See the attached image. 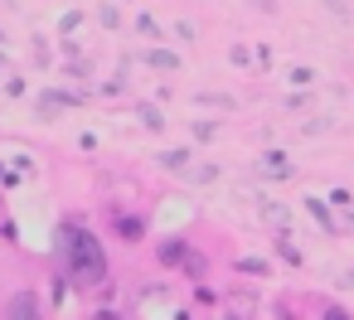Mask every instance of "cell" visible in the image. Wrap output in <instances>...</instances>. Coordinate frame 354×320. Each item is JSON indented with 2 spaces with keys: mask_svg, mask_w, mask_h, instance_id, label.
Returning <instances> with one entry per match:
<instances>
[{
  "mask_svg": "<svg viewBox=\"0 0 354 320\" xmlns=\"http://www.w3.org/2000/svg\"><path fill=\"white\" fill-rule=\"evenodd\" d=\"M59 247H64V272H68L73 286H102L107 281V252L83 223H64Z\"/></svg>",
  "mask_w": 354,
  "mask_h": 320,
  "instance_id": "obj_1",
  "label": "cell"
},
{
  "mask_svg": "<svg viewBox=\"0 0 354 320\" xmlns=\"http://www.w3.org/2000/svg\"><path fill=\"white\" fill-rule=\"evenodd\" d=\"M306 209H310V214H315V223H320V228H325V233H339V228H335V218H330V209H325V204H320V199H315V194H310V199H306Z\"/></svg>",
  "mask_w": 354,
  "mask_h": 320,
  "instance_id": "obj_6",
  "label": "cell"
},
{
  "mask_svg": "<svg viewBox=\"0 0 354 320\" xmlns=\"http://www.w3.org/2000/svg\"><path fill=\"white\" fill-rule=\"evenodd\" d=\"M136 35H146V39H160V25H156L151 15H136Z\"/></svg>",
  "mask_w": 354,
  "mask_h": 320,
  "instance_id": "obj_7",
  "label": "cell"
},
{
  "mask_svg": "<svg viewBox=\"0 0 354 320\" xmlns=\"http://www.w3.org/2000/svg\"><path fill=\"white\" fill-rule=\"evenodd\" d=\"M257 170H262V175H272V180H281V175H291V160H286L281 151H267V156L257 160Z\"/></svg>",
  "mask_w": 354,
  "mask_h": 320,
  "instance_id": "obj_3",
  "label": "cell"
},
{
  "mask_svg": "<svg viewBox=\"0 0 354 320\" xmlns=\"http://www.w3.org/2000/svg\"><path fill=\"white\" fill-rule=\"evenodd\" d=\"M199 102L204 107H233V97H223V93H199Z\"/></svg>",
  "mask_w": 354,
  "mask_h": 320,
  "instance_id": "obj_12",
  "label": "cell"
},
{
  "mask_svg": "<svg viewBox=\"0 0 354 320\" xmlns=\"http://www.w3.org/2000/svg\"><path fill=\"white\" fill-rule=\"evenodd\" d=\"M0 39H6V35H0Z\"/></svg>",
  "mask_w": 354,
  "mask_h": 320,
  "instance_id": "obj_21",
  "label": "cell"
},
{
  "mask_svg": "<svg viewBox=\"0 0 354 320\" xmlns=\"http://www.w3.org/2000/svg\"><path fill=\"white\" fill-rule=\"evenodd\" d=\"M243 272H252V276H262V272H267V262H262V257H248V262H243Z\"/></svg>",
  "mask_w": 354,
  "mask_h": 320,
  "instance_id": "obj_17",
  "label": "cell"
},
{
  "mask_svg": "<svg viewBox=\"0 0 354 320\" xmlns=\"http://www.w3.org/2000/svg\"><path fill=\"white\" fill-rule=\"evenodd\" d=\"M286 83H296V88H310V83H315V73H310V68H291V73H286Z\"/></svg>",
  "mask_w": 354,
  "mask_h": 320,
  "instance_id": "obj_10",
  "label": "cell"
},
{
  "mask_svg": "<svg viewBox=\"0 0 354 320\" xmlns=\"http://www.w3.org/2000/svg\"><path fill=\"white\" fill-rule=\"evenodd\" d=\"M122 238H141V218H122Z\"/></svg>",
  "mask_w": 354,
  "mask_h": 320,
  "instance_id": "obj_15",
  "label": "cell"
},
{
  "mask_svg": "<svg viewBox=\"0 0 354 320\" xmlns=\"http://www.w3.org/2000/svg\"><path fill=\"white\" fill-rule=\"evenodd\" d=\"M0 68H6V54H0Z\"/></svg>",
  "mask_w": 354,
  "mask_h": 320,
  "instance_id": "obj_20",
  "label": "cell"
},
{
  "mask_svg": "<svg viewBox=\"0 0 354 320\" xmlns=\"http://www.w3.org/2000/svg\"><path fill=\"white\" fill-rule=\"evenodd\" d=\"M330 204H339V209H344V204H354V194H349V189H330Z\"/></svg>",
  "mask_w": 354,
  "mask_h": 320,
  "instance_id": "obj_16",
  "label": "cell"
},
{
  "mask_svg": "<svg viewBox=\"0 0 354 320\" xmlns=\"http://www.w3.org/2000/svg\"><path fill=\"white\" fill-rule=\"evenodd\" d=\"M252 6H257L262 15H272V10H277V6H272V0H252Z\"/></svg>",
  "mask_w": 354,
  "mask_h": 320,
  "instance_id": "obj_18",
  "label": "cell"
},
{
  "mask_svg": "<svg viewBox=\"0 0 354 320\" xmlns=\"http://www.w3.org/2000/svg\"><path fill=\"white\" fill-rule=\"evenodd\" d=\"M73 102H78L73 93H44L39 97V112H59V107H73Z\"/></svg>",
  "mask_w": 354,
  "mask_h": 320,
  "instance_id": "obj_5",
  "label": "cell"
},
{
  "mask_svg": "<svg viewBox=\"0 0 354 320\" xmlns=\"http://www.w3.org/2000/svg\"><path fill=\"white\" fill-rule=\"evenodd\" d=\"M6 320H44V315H39V296H35V291H20V296H10V310H6Z\"/></svg>",
  "mask_w": 354,
  "mask_h": 320,
  "instance_id": "obj_2",
  "label": "cell"
},
{
  "mask_svg": "<svg viewBox=\"0 0 354 320\" xmlns=\"http://www.w3.org/2000/svg\"><path fill=\"white\" fill-rule=\"evenodd\" d=\"M141 122H146V126H151V131H160V126H165V117H160V112H156V107H151V102H146V107H141Z\"/></svg>",
  "mask_w": 354,
  "mask_h": 320,
  "instance_id": "obj_11",
  "label": "cell"
},
{
  "mask_svg": "<svg viewBox=\"0 0 354 320\" xmlns=\"http://www.w3.org/2000/svg\"><path fill=\"white\" fill-rule=\"evenodd\" d=\"M97 320H122V315H117V310H102V315H97Z\"/></svg>",
  "mask_w": 354,
  "mask_h": 320,
  "instance_id": "obj_19",
  "label": "cell"
},
{
  "mask_svg": "<svg viewBox=\"0 0 354 320\" xmlns=\"http://www.w3.org/2000/svg\"><path fill=\"white\" fill-rule=\"evenodd\" d=\"M146 64L160 68V73H175V68H180V54H170V49H146Z\"/></svg>",
  "mask_w": 354,
  "mask_h": 320,
  "instance_id": "obj_4",
  "label": "cell"
},
{
  "mask_svg": "<svg viewBox=\"0 0 354 320\" xmlns=\"http://www.w3.org/2000/svg\"><path fill=\"white\" fill-rule=\"evenodd\" d=\"M97 20H102V25H122V15H117V6H102V10H97Z\"/></svg>",
  "mask_w": 354,
  "mask_h": 320,
  "instance_id": "obj_14",
  "label": "cell"
},
{
  "mask_svg": "<svg viewBox=\"0 0 354 320\" xmlns=\"http://www.w3.org/2000/svg\"><path fill=\"white\" fill-rule=\"evenodd\" d=\"M277 252H281V257H286V262H291V267H301V252H296V247H291V238H286V233H281V238H277Z\"/></svg>",
  "mask_w": 354,
  "mask_h": 320,
  "instance_id": "obj_9",
  "label": "cell"
},
{
  "mask_svg": "<svg viewBox=\"0 0 354 320\" xmlns=\"http://www.w3.org/2000/svg\"><path fill=\"white\" fill-rule=\"evenodd\" d=\"M320 320H349V310H344V305H335V301H330V305H325V310H320Z\"/></svg>",
  "mask_w": 354,
  "mask_h": 320,
  "instance_id": "obj_13",
  "label": "cell"
},
{
  "mask_svg": "<svg viewBox=\"0 0 354 320\" xmlns=\"http://www.w3.org/2000/svg\"><path fill=\"white\" fill-rule=\"evenodd\" d=\"M160 160H165L170 170H189V151H165Z\"/></svg>",
  "mask_w": 354,
  "mask_h": 320,
  "instance_id": "obj_8",
  "label": "cell"
}]
</instances>
